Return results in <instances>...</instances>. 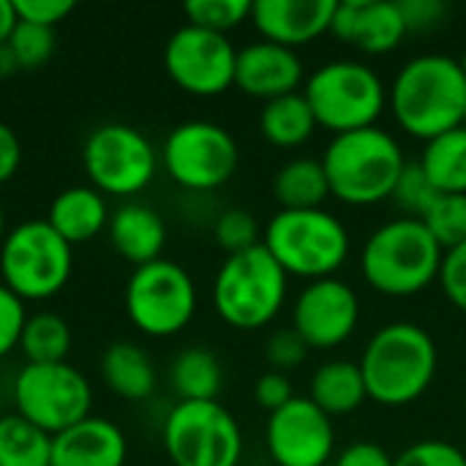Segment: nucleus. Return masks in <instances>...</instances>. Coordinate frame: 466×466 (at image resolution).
<instances>
[{
  "label": "nucleus",
  "mask_w": 466,
  "mask_h": 466,
  "mask_svg": "<svg viewBox=\"0 0 466 466\" xmlns=\"http://www.w3.org/2000/svg\"><path fill=\"white\" fill-rule=\"evenodd\" d=\"M360 322V298L341 279L309 281L292 303V328L309 350H336Z\"/></svg>",
  "instance_id": "nucleus-16"
},
{
  "label": "nucleus",
  "mask_w": 466,
  "mask_h": 466,
  "mask_svg": "<svg viewBox=\"0 0 466 466\" xmlns=\"http://www.w3.org/2000/svg\"><path fill=\"white\" fill-rule=\"evenodd\" d=\"M319 161L330 197L352 208H371L390 199L410 164L399 139L380 126L333 137Z\"/></svg>",
  "instance_id": "nucleus-3"
},
{
  "label": "nucleus",
  "mask_w": 466,
  "mask_h": 466,
  "mask_svg": "<svg viewBox=\"0 0 466 466\" xmlns=\"http://www.w3.org/2000/svg\"><path fill=\"white\" fill-rule=\"evenodd\" d=\"M445 251L418 218L377 227L360 251L363 281L388 298H412L440 281Z\"/></svg>",
  "instance_id": "nucleus-4"
},
{
  "label": "nucleus",
  "mask_w": 466,
  "mask_h": 466,
  "mask_svg": "<svg viewBox=\"0 0 466 466\" xmlns=\"http://www.w3.org/2000/svg\"><path fill=\"white\" fill-rule=\"evenodd\" d=\"M16 8L14 0H0V44H8L14 27H16Z\"/></svg>",
  "instance_id": "nucleus-45"
},
{
  "label": "nucleus",
  "mask_w": 466,
  "mask_h": 466,
  "mask_svg": "<svg viewBox=\"0 0 466 466\" xmlns=\"http://www.w3.org/2000/svg\"><path fill=\"white\" fill-rule=\"evenodd\" d=\"M19 350L27 363H66L71 352V328L52 311L33 314L25 322Z\"/></svg>",
  "instance_id": "nucleus-30"
},
{
  "label": "nucleus",
  "mask_w": 466,
  "mask_h": 466,
  "mask_svg": "<svg viewBox=\"0 0 466 466\" xmlns=\"http://www.w3.org/2000/svg\"><path fill=\"white\" fill-rule=\"evenodd\" d=\"M459 63H461V68H464V74H466V46H464V52H461V57H459Z\"/></svg>",
  "instance_id": "nucleus-48"
},
{
  "label": "nucleus",
  "mask_w": 466,
  "mask_h": 466,
  "mask_svg": "<svg viewBox=\"0 0 466 466\" xmlns=\"http://www.w3.org/2000/svg\"><path fill=\"white\" fill-rule=\"evenodd\" d=\"M336 5V0H257L251 25L262 41L298 49L330 33Z\"/></svg>",
  "instance_id": "nucleus-19"
},
{
  "label": "nucleus",
  "mask_w": 466,
  "mask_h": 466,
  "mask_svg": "<svg viewBox=\"0 0 466 466\" xmlns=\"http://www.w3.org/2000/svg\"><path fill=\"white\" fill-rule=\"evenodd\" d=\"M388 109L396 126L429 142L464 123L466 74L451 55H418L407 60L388 87Z\"/></svg>",
  "instance_id": "nucleus-1"
},
{
  "label": "nucleus",
  "mask_w": 466,
  "mask_h": 466,
  "mask_svg": "<svg viewBox=\"0 0 466 466\" xmlns=\"http://www.w3.org/2000/svg\"><path fill=\"white\" fill-rule=\"evenodd\" d=\"M22 164V142L16 131L0 120V186H5Z\"/></svg>",
  "instance_id": "nucleus-44"
},
{
  "label": "nucleus",
  "mask_w": 466,
  "mask_h": 466,
  "mask_svg": "<svg viewBox=\"0 0 466 466\" xmlns=\"http://www.w3.org/2000/svg\"><path fill=\"white\" fill-rule=\"evenodd\" d=\"M74 248L46 224L30 218L0 243V284L19 300H49L71 279Z\"/></svg>",
  "instance_id": "nucleus-8"
},
{
  "label": "nucleus",
  "mask_w": 466,
  "mask_h": 466,
  "mask_svg": "<svg viewBox=\"0 0 466 466\" xmlns=\"http://www.w3.org/2000/svg\"><path fill=\"white\" fill-rule=\"evenodd\" d=\"M5 235H8V232H5V213H3V208H0V243L5 240Z\"/></svg>",
  "instance_id": "nucleus-47"
},
{
  "label": "nucleus",
  "mask_w": 466,
  "mask_h": 466,
  "mask_svg": "<svg viewBox=\"0 0 466 466\" xmlns=\"http://www.w3.org/2000/svg\"><path fill=\"white\" fill-rule=\"evenodd\" d=\"M330 35L366 55H388L401 46L407 22L396 0H341L330 22Z\"/></svg>",
  "instance_id": "nucleus-17"
},
{
  "label": "nucleus",
  "mask_w": 466,
  "mask_h": 466,
  "mask_svg": "<svg viewBox=\"0 0 466 466\" xmlns=\"http://www.w3.org/2000/svg\"><path fill=\"white\" fill-rule=\"evenodd\" d=\"M14 71H19V63H16V57L11 52V46L8 44H0V79L3 76H11Z\"/></svg>",
  "instance_id": "nucleus-46"
},
{
  "label": "nucleus",
  "mask_w": 466,
  "mask_h": 466,
  "mask_svg": "<svg viewBox=\"0 0 466 466\" xmlns=\"http://www.w3.org/2000/svg\"><path fill=\"white\" fill-rule=\"evenodd\" d=\"M393 466H466V453L445 440H420L401 451Z\"/></svg>",
  "instance_id": "nucleus-36"
},
{
  "label": "nucleus",
  "mask_w": 466,
  "mask_h": 466,
  "mask_svg": "<svg viewBox=\"0 0 466 466\" xmlns=\"http://www.w3.org/2000/svg\"><path fill=\"white\" fill-rule=\"evenodd\" d=\"M303 82H306V71L295 49L270 41H257L238 49L235 87L240 93L268 104L273 98L300 93Z\"/></svg>",
  "instance_id": "nucleus-18"
},
{
  "label": "nucleus",
  "mask_w": 466,
  "mask_h": 466,
  "mask_svg": "<svg viewBox=\"0 0 466 466\" xmlns=\"http://www.w3.org/2000/svg\"><path fill=\"white\" fill-rule=\"evenodd\" d=\"M254 399H257V404L262 410H268L273 415V412H279L281 407H287L295 399V390H292V382H289L287 374L265 371L254 385Z\"/></svg>",
  "instance_id": "nucleus-42"
},
{
  "label": "nucleus",
  "mask_w": 466,
  "mask_h": 466,
  "mask_svg": "<svg viewBox=\"0 0 466 466\" xmlns=\"http://www.w3.org/2000/svg\"><path fill=\"white\" fill-rule=\"evenodd\" d=\"M358 366L369 401L407 407L431 388L440 355L429 330L415 322H390L369 339Z\"/></svg>",
  "instance_id": "nucleus-2"
},
{
  "label": "nucleus",
  "mask_w": 466,
  "mask_h": 466,
  "mask_svg": "<svg viewBox=\"0 0 466 466\" xmlns=\"http://www.w3.org/2000/svg\"><path fill=\"white\" fill-rule=\"evenodd\" d=\"M161 440L175 466H238L243 459V431L218 401H177Z\"/></svg>",
  "instance_id": "nucleus-9"
},
{
  "label": "nucleus",
  "mask_w": 466,
  "mask_h": 466,
  "mask_svg": "<svg viewBox=\"0 0 466 466\" xmlns=\"http://www.w3.org/2000/svg\"><path fill=\"white\" fill-rule=\"evenodd\" d=\"M213 238H216L218 248L227 251V257L248 251V248L262 243V232H259V224H257L254 213H248L243 208L224 210L213 224Z\"/></svg>",
  "instance_id": "nucleus-33"
},
{
  "label": "nucleus",
  "mask_w": 466,
  "mask_h": 466,
  "mask_svg": "<svg viewBox=\"0 0 466 466\" xmlns=\"http://www.w3.org/2000/svg\"><path fill=\"white\" fill-rule=\"evenodd\" d=\"M420 221L445 254L459 248L466 243V194H440Z\"/></svg>",
  "instance_id": "nucleus-31"
},
{
  "label": "nucleus",
  "mask_w": 466,
  "mask_h": 466,
  "mask_svg": "<svg viewBox=\"0 0 466 466\" xmlns=\"http://www.w3.org/2000/svg\"><path fill=\"white\" fill-rule=\"evenodd\" d=\"M128 442L117 423L85 418L52 437V466H126Z\"/></svg>",
  "instance_id": "nucleus-20"
},
{
  "label": "nucleus",
  "mask_w": 466,
  "mask_h": 466,
  "mask_svg": "<svg viewBox=\"0 0 466 466\" xmlns=\"http://www.w3.org/2000/svg\"><path fill=\"white\" fill-rule=\"evenodd\" d=\"M169 382L180 401H218L224 369L210 350L191 347L172 360Z\"/></svg>",
  "instance_id": "nucleus-28"
},
{
  "label": "nucleus",
  "mask_w": 466,
  "mask_h": 466,
  "mask_svg": "<svg viewBox=\"0 0 466 466\" xmlns=\"http://www.w3.org/2000/svg\"><path fill=\"white\" fill-rule=\"evenodd\" d=\"M251 5L254 3L248 0H188L183 5V14L188 25L227 35L229 30L251 19Z\"/></svg>",
  "instance_id": "nucleus-32"
},
{
  "label": "nucleus",
  "mask_w": 466,
  "mask_h": 466,
  "mask_svg": "<svg viewBox=\"0 0 466 466\" xmlns=\"http://www.w3.org/2000/svg\"><path fill=\"white\" fill-rule=\"evenodd\" d=\"M423 175L440 194H466V128L459 126L423 145L418 158Z\"/></svg>",
  "instance_id": "nucleus-27"
},
{
  "label": "nucleus",
  "mask_w": 466,
  "mask_h": 466,
  "mask_svg": "<svg viewBox=\"0 0 466 466\" xmlns=\"http://www.w3.org/2000/svg\"><path fill=\"white\" fill-rule=\"evenodd\" d=\"M461 126H464V128H466V112H464V123H461Z\"/></svg>",
  "instance_id": "nucleus-49"
},
{
  "label": "nucleus",
  "mask_w": 466,
  "mask_h": 466,
  "mask_svg": "<svg viewBox=\"0 0 466 466\" xmlns=\"http://www.w3.org/2000/svg\"><path fill=\"white\" fill-rule=\"evenodd\" d=\"M0 466H52V437L22 415H0Z\"/></svg>",
  "instance_id": "nucleus-29"
},
{
  "label": "nucleus",
  "mask_w": 466,
  "mask_h": 466,
  "mask_svg": "<svg viewBox=\"0 0 466 466\" xmlns=\"http://www.w3.org/2000/svg\"><path fill=\"white\" fill-rule=\"evenodd\" d=\"M289 276L259 243L221 262L213 279V309L235 330L268 328L287 303Z\"/></svg>",
  "instance_id": "nucleus-6"
},
{
  "label": "nucleus",
  "mask_w": 466,
  "mask_h": 466,
  "mask_svg": "<svg viewBox=\"0 0 466 466\" xmlns=\"http://www.w3.org/2000/svg\"><path fill=\"white\" fill-rule=\"evenodd\" d=\"M158 158L180 188L205 194L235 177L240 150L224 126L210 120H186L167 134Z\"/></svg>",
  "instance_id": "nucleus-12"
},
{
  "label": "nucleus",
  "mask_w": 466,
  "mask_h": 466,
  "mask_svg": "<svg viewBox=\"0 0 466 466\" xmlns=\"http://www.w3.org/2000/svg\"><path fill=\"white\" fill-rule=\"evenodd\" d=\"M14 404L16 415L57 437L90 418L93 390L71 363H25L14 380Z\"/></svg>",
  "instance_id": "nucleus-11"
},
{
  "label": "nucleus",
  "mask_w": 466,
  "mask_h": 466,
  "mask_svg": "<svg viewBox=\"0 0 466 466\" xmlns=\"http://www.w3.org/2000/svg\"><path fill=\"white\" fill-rule=\"evenodd\" d=\"M262 246L287 276L306 281L333 279L352 251L347 227L325 208L279 210L262 232Z\"/></svg>",
  "instance_id": "nucleus-5"
},
{
  "label": "nucleus",
  "mask_w": 466,
  "mask_h": 466,
  "mask_svg": "<svg viewBox=\"0 0 466 466\" xmlns=\"http://www.w3.org/2000/svg\"><path fill=\"white\" fill-rule=\"evenodd\" d=\"M82 167L96 191L109 197H134L153 183L158 172V153L139 128L104 123L85 139Z\"/></svg>",
  "instance_id": "nucleus-13"
},
{
  "label": "nucleus",
  "mask_w": 466,
  "mask_h": 466,
  "mask_svg": "<svg viewBox=\"0 0 466 466\" xmlns=\"http://www.w3.org/2000/svg\"><path fill=\"white\" fill-rule=\"evenodd\" d=\"M319 128L333 137L371 128L388 109V85L360 60H330L306 76L300 90Z\"/></svg>",
  "instance_id": "nucleus-7"
},
{
  "label": "nucleus",
  "mask_w": 466,
  "mask_h": 466,
  "mask_svg": "<svg viewBox=\"0 0 466 466\" xmlns=\"http://www.w3.org/2000/svg\"><path fill=\"white\" fill-rule=\"evenodd\" d=\"M106 232H109L112 248L134 268L161 259V251L167 243V224L158 210L139 205V202L120 205L109 216Z\"/></svg>",
  "instance_id": "nucleus-21"
},
{
  "label": "nucleus",
  "mask_w": 466,
  "mask_h": 466,
  "mask_svg": "<svg viewBox=\"0 0 466 466\" xmlns=\"http://www.w3.org/2000/svg\"><path fill=\"white\" fill-rule=\"evenodd\" d=\"M126 314L150 339H169L188 328L197 314V284L172 259L134 268L126 284Z\"/></svg>",
  "instance_id": "nucleus-10"
},
{
  "label": "nucleus",
  "mask_w": 466,
  "mask_h": 466,
  "mask_svg": "<svg viewBox=\"0 0 466 466\" xmlns=\"http://www.w3.org/2000/svg\"><path fill=\"white\" fill-rule=\"evenodd\" d=\"M46 224L74 248L79 243L93 240L109 224L106 199L93 186H71L63 188L46 213Z\"/></svg>",
  "instance_id": "nucleus-22"
},
{
  "label": "nucleus",
  "mask_w": 466,
  "mask_h": 466,
  "mask_svg": "<svg viewBox=\"0 0 466 466\" xmlns=\"http://www.w3.org/2000/svg\"><path fill=\"white\" fill-rule=\"evenodd\" d=\"M238 49L229 35L194 25L177 27L164 46V68L169 79L191 96L213 98L235 87Z\"/></svg>",
  "instance_id": "nucleus-14"
},
{
  "label": "nucleus",
  "mask_w": 466,
  "mask_h": 466,
  "mask_svg": "<svg viewBox=\"0 0 466 466\" xmlns=\"http://www.w3.org/2000/svg\"><path fill=\"white\" fill-rule=\"evenodd\" d=\"M407 22V33H426L442 25L448 16V3L442 0H396Z\"/></svg>",
  "instance_id": "nucleus-41"
},
{
  "label": "nucleus",
  "mask_w": 466,
  "mask_h": 466,
  "mask_svg": "<svg viewBox=\"0 0 466 466\" xmlns=\"http://www.w3.org/2000/svg\"><path fill=\"white\" fill-rule=\"evenodd\" d=\"M440 287H442L445 298L461 314H466V243L445 254L442 270H440Z\"/></svg>",
  "instance_id": "nucleus-39"
},
{
  "label": "nucleus",
  "mask_w": 466,
  "mask_h": 466,
  "mask_svg": "<svg viewBox=\"0 0 466 466\" xmlns=\"http://www.w3.org/2000/svg\"><path fill=\"white\" fill-rule=\"evenodd\" d=\"M273 197L281 210H317L330 199L319 158H292L273 175Z\"/></svg>",
  "instance_id": "nucleus-26"
},
{
  "label": "nucleus",
  "mask_w": 466,
  "mask_h": 466,
  "mask_svg": "<svg viewBox=\"0 0 466 466\" xmlns=\"http://www.w3.org/2000/svg\"><path fill=\"white\" fill-rule=\"evenodd\" d=\"M14 8H16L19 22L55 30V25L63 22L76 5L74 0H14Z\"/></svg>",
  "instance_id": "nucleus-40"
},
{
  "label": "nucleus",
  "mask_w": 466,
  "mask_h": 466,
  "mask_svg": "<svg viewBox=\"0 0 466 466\" xmlns=\"http://www.w3.org/2000/svg\"><path fill=\"white\" fill-rule=\"evenodd\" d=\"M314 112L303 93H289L281 98H273L259 112V134L268 145L279 150H295L306 145L317 131Z\"/></svg>",
  "instance_id": "nucleus-25"
},
{
  "label": "nucleus",
  "mask_w": 466,
  "mask_h": 466,
  "mask_svg": "<svg viewBox=\"0 0 466 466\" xmlns=\"http://www.w3.org/2000/svg\"><path fill=\"white\" fill-rule=\"evenodd\" d=\"M440 197V191L431 186V180L423 175L420 164H407V169L401 172L396 188H393V202L404 210V218H423L426 210L434 205V199Z\"/></svg>",
  "instance_id": "nucleus-34"
},
{
  "label": "nucleus",
  "mask_w": 466,
  "mask_h": 466,
  "mask_svg": "<svg viewBox=\"0 0 466 466\" xmlns=\"http://www.w3.org/2000/svg\"><path fill=\"white\" fill-rule=\"evenodd\" d=\"M309 352H311L309 344L298 336L295 328H281L270 333V339L265 341V360L270 363L273 371H281V374L303 366Z\"/></svg>",
  "instance_id": "nucleus-37"
},
{
  "label": "nucleus",
  "mask_w": 466,
  "mask_h": 466,
  "mask_svg": "<svg viewBox=\"0 0 466 466\" xmlns=\"http://www.w3.org/2000/svg\"><path fill=\"white\" fill-rule=\"evenodd\" d=\"M27 322L25 300H19L11 289L0 284V360L19 350V339Z\"/></svg>",
  "instance_id": "nucleus-38"
},
{
  "label": "nucleus",
  "mask_w": 466,
  "mask_h": 466,
  "mask_svg": "<svg viewBox=\"0 0 466 466\" xmlns=\"http://www.w3.org/2000/svg\"><path fill=\"white\" fill-rule=\"evenodd\" d=\"M8 46L19 63V68H41L52 52H55V30L52 27H38V25H27V22H16Z\"/></svg>",
  "instance_id": "nucleus-35"
},
{
  "label": "nucleus",
  "mask_w": 466,
  "mask_h": 466,
  "mask_svg": "<svg viewBox=\"0 0 466 466\" xmlns=\"http://www.w3.org/2000/svg\"><path fill=\"white\" fill-rule=\"evenodd\" d=\"M104 385L123 401H145L156 390V366L134 341H115L101 355Z\"/></svg>",
  "instance_id": "nucleus-23"
},
{
  "label": "nucleus",
  "mask_w": 466,
  "mask_h": 466,
  "mask_svg": "<svg viewBox=\"0 0 466 466\" xmlns=\"http://www.w3.org/2000/svg\"><path fill=\"white\" fill-rule=\"evenodd\" d=\"M309 399L328 415V418H344L360 410L369 401L363 371L352 360H328L322 363L309 385Z\"/></svg>",
  "instance_id": "nucleus-24"
},
{
  "label": "nucleus",
  "mask_w": 466,
  "mask_h": 466,
  "mask_svg": "<svg viewBox=\"0 0 466 466\" xmlns=\"http://www.w3.org/2000/svg\"><path fill=\"white\" fill-rule=\"evenodd\" d=\"M393 459L377 442H352L341 453H336L333 466H393Z\"/></svg>",
  "instance_id": "nucleus-43"
},
{
  "label": "nucleus",
  "mask_w": 466,
  "mask_h": 466,
  "mask_svg": "<svg viewBox=\"0 0 466 466\" xmlns=\"http://www.w3.org/2000/svg\"><path fill=\"white\" fill-rule=\"evenodd\" d=\"M0 407H3V399H0Z\"/></svg>",
  "instance_id": "nucleus-50"
},
{
  "label": "nucleus",
  "mask_w": 466,
  "mask_h": 466,
  "mask_svg": "<svg viewBox=\"0 0 466 466\" xmlns=\"http://www.w3.org/2000/svg\"><path fill=\"white\" fill-rule=\"evenodd\" d=\"M265 445L276 466H328L336 459V426L309 396L268 415Z\"/></svg>",
  "instance_id": "nucleus-15"
}]
</instances>
